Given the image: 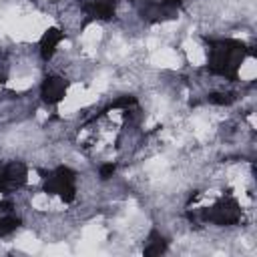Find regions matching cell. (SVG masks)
<instances>
[{
	"label": "cell",
	"mask_w": 257,
	"mask_h": 257,
	"mask_svg": "<svg viewBox=\"0 0 257 257\" xmlns=\"http://www.w3.org/2000/svg\"><path fill=\"white\" fill-rule=\"evenodd\" d=\"M201 217H203L205 221H209V223H215V225L225 227V225H235V223H239V219H241V209H239V205H237L235 199H223V201L215 203L211 209L203 211Z\"/></svg>",
	"instance_id": "obj_3"
},
{
	"label": "cell",
	"mask_w": 257,
	"mask_h": 257,
	"mask_svg": "<svg viewBox=\"0 0 257 257\" xmlns=\"http://www.w3.org/2000/svg\"><path fill=\"white\" fill-rule=\"evenodd\" d=\"M96 2H102V4H110V6H116L118 0H96Z\"/></svg>",
	"instance_id": "obj_11"
},
{
	"label": "cell",
	"mask_w": 257,
	"mask_h": 257,
	"mask_svg": "<svg viewBox=\"0 0 257 257\" xmlns=\"http://www.w3.org/2000/svg\"><path fill=\"white\" fill-rule=\"evenodd\" d=\"M4 80H6V72H4V70H2V68H0V84H2V82H4Z\"/></svg>",
	"instance_id": "obj_12"
},
{
	"label": "cell",
	"mask_w": 257,
	"mask_h": 257,
	"mask_svg": "<svg viewBox=\"0 0 257 257\" xmlns=\"http://www.w3.org/2000/svg\"><path fill=\"white\" fill-rule=\"evenodd\" d=\"M26 177H28V169H26V165L20 163V161H12V163H8V165L0 171V179H2V183H4V187H6V191L24 185V183H26Z\"/></svg>",
	"instance_id": "obj_5"
},
{
	"label": "cell",
	"mask_w": 257,
	"mask_h": 257,
	"mask_svg": "<svg viewBox=\"0 0 257 257\" xmlns=\"http://www.w3.org/2000/svg\"><path fill=\"white\" fill-rule=\"evenodd\" d=\"M44 189L50 195H58L64 203L74 201V197H76V175H74V171L68 169V167H58L56 171H52L46 177Z\"/></svg>",
	"instance_id": "obj_2"
},
{
	"label": "cell",
	"mask_w": 257,
	"mask_h": 257,
	"mask_svg": "<svg viewBox=\"0 0 257 257\" xmlns=\"http://www.w3.org/2000/svg\"><path fill=\"white\" fill-rule=\"evenodd\" d=\"M18 225H20V219H18L16 215H6V217H2V219H0V237H4V235H8V233L16 231Z\"/></svg>",
	"instance_id": "obj_8"
},
{
	"label": "cell",
	"mask_w": 257,
	"mask_h": 257,
	"mask_svg": "<svg viewBox=\"0 0 257 257\" xmlns=\"http://www.w3.org/2000/svg\"><path fill=\"white\" fill-rule=\"evenodd\" d=\"M209 102L213 104H231L233 102V94L231 92H211L209 94Z\"/></svg>",
	"instance_id": "obj_9"
},
{
	"label": "cell",
	"mask_w": 257,
	"mask_h": 257,
	"mask_svg": "<svg viewBox=\"0 0 257 257\" xmlns=\"http://www.w3.org/2000/svg\"><path fill=\"white\" fill-rule=\"evenodd\" d=\"M247 54V48L239 40H211L209 42V70L221 78L237 80L239 66Z\"/></svg>",
	"instance_id": "obj_1"
},
{
	"label": "cell",
	"mask_w": 257,
	"mask_h": 257,
	"mask_svg": "<svg viewBox=\"0 0 257 257\" xmlns=\"http://www.w3.org/2000/svg\"><path fill=\"white\" fill-rule=\"evenodd\" d=\"M66 80L58 74H50L40 84V96L46 104H58L66 94Z\"/></svg>",
	"instance_id": "obj_4"
},
{
	"label": "cell",
	"mask_w": 257,
	"mask_h": 257,
	"mask_svg": "<svg viewBox=\"0 0 257 257\" xmlns=\"http://www.w3.org/2000/svg\"><path fill=\"white\" fill-rule=\"evenodd\" d=\"M62 38H64V32L60 28L52 26V28L44 30V34L40 36V42H38V50H40L42 60H50L54 56V52H56L58 44L62 42Z\"/></svg>",
	"instance_id": "obj_6"
},
{
	"label": "cell",
	"mask_w": 257,
	"mask_h": 257,
	"mask_svg": "<svg viewBox=\"0 0 257 257\" xmlns=\"http://www.w3.org/2000/svg\"><path fill=\"white\" fill-rule=\"evenodd\" d=\"M165 251H167V241H165L157 231H153V233L149 235V241H147L143 253H145V255H161V253H165Z\"/></svg>",
	"instance_id": "obj_7"
},
{
	"label": "cell",
	"mask_w": 257,
	"mask_h": 257,
	"mask_svg": "<svg viewBox=\"0 0 257 257\" xmlns=\"http://www.w3.org/2000/svg\"><path fill=\"white\" fill-rule=\"evenodd\" d=\"M114 171H116V167H114L112 163H104V165H100V169H98V177H100L102 181H106V179H110V177L114 175Z\"/></svg>",
	"instance_id": "obj_10"
}]
</instances>
